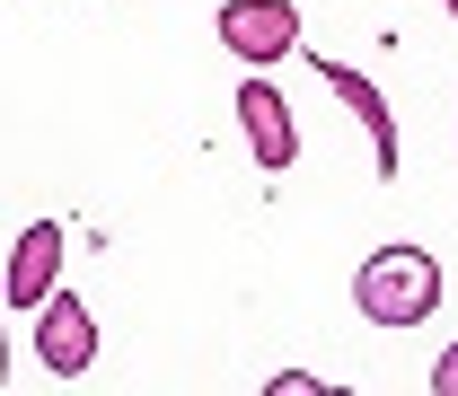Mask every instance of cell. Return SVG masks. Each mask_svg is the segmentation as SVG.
Here are the masks:
<instances>
[{
	"label": "cell",
	"instance_id": "6da1fadb",
	"mask_svg": "<svg viewBox=\"0 0 458 396\" xmlns=\"http://www.w3.org/2000/svg\"><path fill=\"white\" fill-rule=\"evenodd\" d=\"M352 308L370 326H423L441 308V265L423 247H379L361 274H352Z\"/></svg>",
	"mask_w": 458,
	"mask_h": 396
},
{
	"label": "cell",
	"instance_id": "7a4b0ae2",
	"mask_svg": "<svg viewBox=\"0 0 458 396\" xmlns=\"http://www.w3.org/2000/svg\"><path fill=\"white\" fill-rule=\"evenodd\" d=\"M212 27H221V54L247 62V71L300 54V9H291V0H221Z\"/></svg>",
	"mask_w": 458,
	"mask_h": 396
},
{
	"label": "cell",
	"instance_id": "3957f363",
	"mask_svg": "<svg viewBox=\"0 0 458 396\" xmlns=\"http://www.w3.org/2000/svg\"><path fill=\"white\" fill-rule=\"evenodd\" d=\"M36 361H45L54 379H80V370L98 361V317L80 308V291H54V299L36 308Z\"/></svg>",
	"mask_w": 458,
	"mask_h": 396
},
{
	"label": "cell",
	"instance_id": "277c9868",
	"mask_svg": "<svg viewBox=\"0 0 458 396\" xmlns=\"http://www.w3.org/2000/svg\"><path fill=\"white\" fill-rule=\"evenodd\" d=\"M54 291H62V229L27 221L18 247H9V291H0V299H9V308H45Z\"/></svg>",
	"mask_w": 458,
	"mask_h": 396
},
{
	"label": "cell",
	"instance_id": "5b68a950",
	"mask_svg": "<svg viewBox=\"0 0 458 396\" xmlns=\"http://www.w3.org/2000/svg\"><path fill=\"white\" fill-rule=\"evenodd\" d=\"M318 80H327L344 106H352V123L370 132V168H379V176H397V114H388V97H379V88H370L352 62H318Z\"/></svg>",
	"mask_w": 458,
	"mask_h": 396
},
{
	"label": "cell",
	"instance_id": "8992f818",
	"mask_svg": "<svg viewBox=\"0 0 458 396\" xmlns=\"http://www.w3.org/2000/svg\"><path fill=\"white\" fill-rule=\"evenodd\" d=\"M238 123H247V150H256L265 168H291V159H300V123H291L274 80H247V88H238Z\"/></svg>",
	"mask_w": 458,
	"mask_h": 396
},
{
	"label": "cell",
	"instance_id": "52a82bcc",
	"mask_svg": "<svg viewBox=\"0 0 458 396\" xmlns=\"http://www.w3.org/2000/svg\"><path fill=\"white\" fill-rule=\"evenodd\" d=\"M432 396H458V343L441 352V361H432Z\"/></svg>",
	"mask_w": 458,
	"mask_h": 396
},
{
	"label": "cell",
	"instance_id": "ba28073f",
	"mask_svg": "<svg viewBox=\"0 0 458 396\" xmlns=\"http://www.w3.org/2000/svg\"><path fill=\"white\" fill-rule=\"evenodd\" d=\"M441 9H450V18H458V0H441Z\"/></svg>",
	"mask_w": 458,
	"mask_h": 396
}]
</instances>
